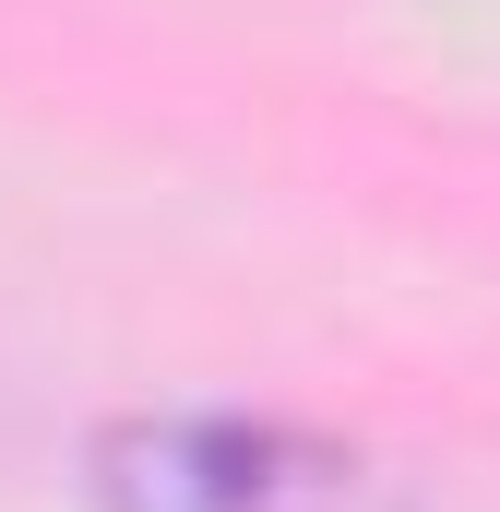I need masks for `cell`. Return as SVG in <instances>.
Returning a JSON list of instances; mask_svg holds the SVG:
<instances>
[{
  "mask_svg": "<svg viewBox=\"0 0 500 512\" xmlns=\"http://www.w3.org/2000/svg\"><path fill=\"white\" fill-rule=\"evenodd\" d=\"M96 512H417L370 441L262 405H120L84 441Z\"/></svg>",
  "mask_w": 500,
  "mask_h": 512,
  "instance_id": "cell-1",
  "label": "cell"
}]
</instances>
